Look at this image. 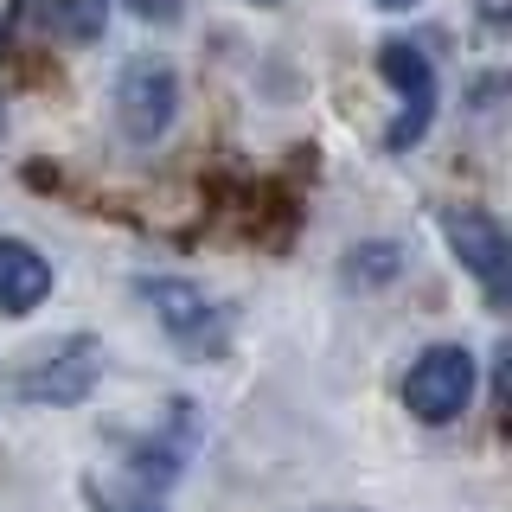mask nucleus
<instances>
[{
  "label": "nucleus",
  "instance_id": "nucleus-1",
  "mask_svg": "<svg viewBox=\"0 0 512 512\" xmlns=\"http://www.w3.org/2000/svg\"><path fill=\"white\" fill-rule=\"evenodd\" d=\"M141 295L154 301L167 340L180 346V352H192V359H218V352L231 346V308H224L218 295H205L199 282L154 276V282H141Z\"/></svg>",
  "mask_w": 512,
  "mask_h": 512
},
{
  "label": "nucleus",
  "instance_id": "nucleus-2",
  "mask_svg": "<svg viewBox=\"0 0 512 512\" xmlns=\"http://www.w3.org/2000/svg\"><path fill=\"white\" fill-rule=\"evenodd\" d=\"M180 116V77L167 58H128L116 77V122L135 148H154Z\"/></svg>",
  "mask_w": 512,
  "mask_h": 512
},
{
  "label": "nucleus",
  "instance_id": "nucleus-3",
  "mask_svg": "<svg viewBox=\"0 0 512 512\" xmlns=\"http://www.w3.org/2000/svg\"><path fill=\"white\" fill-rule=\"evenodd\" d=\"M404 404L416 423L442 429L474 404V352L468 346H423L404 378Z\"/></svg>",
  "mask_w": 512,
  "mask_h": 512
},
{
  "label": "nucleus",
  "instance_id": "nucleus-4",
  "mask_svg": "<svg viewBox=\"0 0 512 512\" xmlns=\"http://www.w3.org/2000/svg\"><path fill=\"white\" fill-rule=\"evenodd\" d=\"M378 77H384L397 96H404V109H397L391 135H384V148L404 154V148H416V141L429 135V122H436V64H429L423 45L384 39V45H378Z\"/></svg>",
  "mask_w": 512,
  "mask_h": 512
},
{
  "label": "nucleus",
  "instance_id": "nucleus-5",
  "mask_svg": "<svg viewBox=\"0 0 512 512\" xmlns=\"http://www.w3.org/2000/svg\"><path fill=\"white\" fill-rule=\"evenodd\" d=\"M442 237L448 250L461 256V269L480 282V295L500 308L506 288H512V244H506V224L493 212H480V205H455V212L442 218Z\"/></svg>",
  "mask_w": 512,
  "mask_h": 512
},
{
  "label": "nucleus",
  "instance_id": "nucleus-6",
  "mask_svg": "<svg viewBox=\"0 0 512 512\" xmlns=\"http://www.w3.org/2000/svg\"><path fill=\"white\" fill-rule=\"evenodd\" d=\"M90 384H96V346L77 340V346H64L58 359L32 365V372L20 378V397L26 404H84Z\"/></svg>",
  "mask_w": 512,
  "mask_h": 512
},
{
  "label": "nucleus",
  "instance_id": "nucleus-7",
  "mask_svg": "<svg viewBox=\"0 0 512 512\" xmlns=\"http://www.w3.org/2000/svg\"><path fill=\"white\" fill-rule=\"evenodd\" d=\"M52 295V263L20 237H0V314H32Z\"/></svg>",
  "mask_w": 512,
  "mask_h": 512
},
{
  "label": "nucleus",
  "instance_id": "nucleus-8",
  "mask_svg": "<svg viewBox=\"0 0 512 512\" xmlns=\"http://www.w3.org/2000/svg\"><path fill=\"white\" fill-rule=\"evenodd\" d=\"M103 20H109V0H58V13H52V26L77 45H90L103 32Z\"/></svg>",
  "mask_w": 512,
  "mask_h": 512
},
{
  "label": "nucleus",
  "instance_id": "nucleus-9",
  "mask_svg": "<svg viewBox=\"0 0 512 512\" xmlns=\"http://www.w3.org/2000/svg\"><path fill=\"white\" fill-rule=\"evenodd\" d=\"M397 263H404V250H397V244H372V250H352L346 256V282L352 288H378V282H391L397 276Z\"/></svg>",
  "mask_w": 512,
  "mask_h": 512
},
{
  "label": "nucleus",
  "instance_id": "nucleus-10",
  "mask_svg": "<svg viewBox=\"0 0 512 512\" xmlns=\"http://www.w3.org/2000/svg\"><path fill=\"white\" fill-rule=\"evenodd\" d=\"M84 493L96 500V512H167V506H154L148 493H109V487H96V480H90Z\"/></svg>",
  "mask_w": 512,
  "mask_h": 512
},
{
  "label": "nucleus",
  "instance_id": "nucleus-11",
  "mask_svg": "<svg viewBox=\"0 0 512 512\" xmlns=\"http://www.w3.org/2000/svg\"><path fill=\"white\" fill-rule=\"evenodd\" d=\"M128 13H135V20H154V26H180L186 0H128Z\"/></svg>",
  "mask_w": 512,
  "mask_h": 512
},
{
  "label": "nucleus",
  "instance_id": "nucleus-12",
  "mask_svg": "<svg viewBox=\"0 0 512 512\" xmlns=\"http://www.w3.org/2000/svg\"><path fill=\"white\" fill-rule=\"evenodd\" d=\"M480 20H487V32H506V20H512V0H480Z\"/></svg>",
  "mask_w": 512,
  "mask_h": 512
},
{
  "label": "nucleus",
  "instance_id": "nucleus-13",
  "mask_svg": "<svg viewBox=\"0 0 512 512\" xmlns=\"http://www.w3.org/2000/svg\"><path fill=\"white\" fill-rule=\"evenodd\" d=\"M13 7L26 13V20H39V26H52V13H58V0H13Z\"/></svg>",
  "mask_w": 512,
  "mask_h": 512
},
{
  "label": "nucleus",
  "instance_id": "nucleus-14",
  "mask_svg": "<svg viewBox=\"0 0 512 512\" xmlns=\"http://www.w3.org/2000/svg\"><path fill=\"white\" fill-rule=\"evenodd\" d=\"M372 7H384V13H404V7H416V0H372Z\"/></svg>",
  "mask_w": 512,
  "mask_h": 512
},
{
  "label": "nucleus",
  "instance_id": "nucleus-15",
  "mask_svg": "<svg viewBox=\"0 0 512 512\" xmlns=\"http://www.w3.org/2000/svg\"><path fill=\"white\" fill-rule=\"evenodd\" d=\"M250 7H282V0H250Z\"/></svg>",
  "mask_w": 512,
  "mask_h": 512
},
{
  "label": "nucleus",
  "instance_id": "nucleus-16",
  "mask_svg": "<svg viewBox=\"0 0 512 512\" xmlns=\"http://www.w3.org/2000/svg\"><path fill=\"white\" fill-rule=\"evenodd\" d=\"M0 135H7V109H0Z\"/></svg>",
  "mask_w": 512,
  "mask_h": 512
},
{
  "label": "nucleus",
  "instance_id": "nucleus-17",
  "mask_svg": "<svg viewBox=\"0 0 512 512\" xmlns=\"http://www.w3.org/2000/svg\"><path fill=\"white\" fill-rule=\"evenodd\" d=\"M0 52H7V26H0Z\"/></svg>",
  "mask_w": 512,
  "mask_h": 512
}]
</instances>
